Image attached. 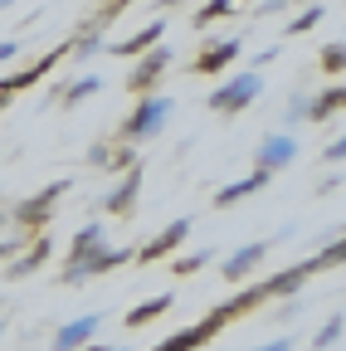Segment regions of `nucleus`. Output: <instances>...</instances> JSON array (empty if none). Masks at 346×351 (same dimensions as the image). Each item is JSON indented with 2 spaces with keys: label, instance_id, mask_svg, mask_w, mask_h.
Listing matches in <instances>:
<instances>
[{
  "label": "nucleus",
  "instance_id": "1",
  "mask_svg": "<svg viewBox=\"0 0 346 351\" xmlns=\"http://www.w3.org/2000/svg\"><path fill=\"white\" fill-rule=\"evenodd\" d=\"M122 263H132V249H112L103 219H88V225L73 234V244H69V258H64V269H59V283L83 288V283H93L98 274L122 269Z\"/></svg>",
  "mask_w": 346,
  "mask_h": 351
},
{
  "label": "nucleus",
  "instance_id": "2",
  "mask_svg": "<svg viewBox=\"0 0 346 351\" xmlns=\"http://www.w3.org/2000/svg\"><path fill=\"white\" fill-rule=\"evenodd\" d=\"M171 112H176V103H171L166 93H142L137 98V108L127 112V122H122V142H156L161 132L171 127Z\"/></svg>",
  "mask_w": 346,
  "mask_h": 351
},
{
  "label": "nucleus",
  "instance_id": "3",
  "mask_svg": "<svg viewBox=\"0 0 346 351\" xmlns=\"http://www.w3.org/2000/svg\"><path fill=\"white\" fill-rule=\"evenodd\" d=\"M73 181H49L45 191H34V195H25V200H15L5 215H10V225L29 239V234H39V230H49V219H54V205L64 200V191H69Z\"/></svg>",
  "mask_w": 346,
  "mask_h": 351
},
{
  "label": "nucleus",
  "instance_id": "4",
  "mask_svg": "<svg viewBox=\"0 0 346 351\" xmlns=\"http://www.w3.org/2000/svg\"><path fill=\"white\" fill-rule=\"evenodd\" d=\"M258 93H264V73H258V69H239V73H230V78L205 98V108H210V112H220V117H234V112L254 108Z\"/></svg>",
  "mask_w": 346,
  "mask_h": 351
},
{
  "label": "nucleus",
  "instance_id": "5",
  "mask_svg": "<svg viewBox=\"0 0 346 351\" xmlns=\"http://www.w3.org/2000/svg\"><path fill=\"white\" fill-rule=\"evenodd\" d=\"M171 64H176V54L166 49V44H151V49H142L137 54V64L127 69V93H156L161 88V78L171 73Z\"/></svg>",
  "mask_w": 346,
  "mask_h": 351
},
{
  "label": "nucleus",
  "instance_id": "6",
  "mask_svg": "<svg viewBox=\"0 0 346 351\" xmlns=\"http://www.w3.org/2000/svg\"><path fill=\"white\" fill-rule=\"evenodd\" d=\"M142 181H147V166L137 161V166H127V171H117L112 176V191L103 195V210L112 215V219H127L137 210V200H142Z\"/></svg>",
  "mask_w": 346,
  "mask_h": 351
},
{
  "label": "nucleus",
  "instance_id": "7",
  "mask_svg": "<svg viewBox=\"0 0 346 351\" xmlns=\"http://www.w3.org/2000/svg\"><path fill=\"white\" fill-rule=\"evenodd\" d=\"M64 54H69V49L59 44V49H49V54H39L34 64L15 69V73H0V93H5V98H15V93H25V88H34L39 78H49V73H54V64H59Z\"/></svg>",
  "mask_w": 346,
  "mask_h": 351
},
{
  "label": "nucleus",
  "instance_id": "8",
  "mask_svg": "<svg viewBox=\"0 0 346 351\" xmlns=\"http://www.w3.org/2000/svg\"><path fill=\"white\" fill-rule=\"evenodd\" d=\"M190 225L195 219L190 215H181V219H171V225L161 230V234H151L137 254H132V263H156V258H166V254H176L181 244H186V234H190Z\"/></svg>",
  "mask_w": 346,
  "mask_h": 351
},
{
  "label": "nucleus",
  "instance_id": "9",
  "mask_svg": "<svg viewBox=\"0 0 346 351\" xmlns=\"http://www.w3.org/2000/svg\"><path fill=\"white\" fill-rule=\"evenodd\" d=\"M239 54H244V39H239V34H225V39H210L205 49L195 54L190 69H195V73H225Z\"/></svg>",
  "mask_w": 346,
  "mask_h": 351
},
{
  "label": "nucleus",
  "instance_id": "10",
  "mask_svg": "<svg viewBox=\"0 0 346 351\" xmlns=\"http://www.w3.org/2000/svg\"><path fill=\"white\" fill-rule=\"evenodd\" d=\"M269 258V239H254V244H239L230 258H220V274L225 283H244L249 274H258V263Z\"/></svg>",
  "mask_w": 346,
  "mask_h": 351
},
{
  "label": "nucleus",
  "instance_id": "11",
  "mask_svg": "<svg viewBox=\"0 0 346 351\" xmlns=\"http://www.w3.org/2000/svg\"><path fill=\"white\" fill-rule=\"evenodd\" d=\"M297 161V142L288 137V132H273V137H264L258 142V152H254V166H264V171H288Z\"/></svg>",
  "mask_w": 346,
  "mask_h": 351
},
{
  "label": "nucleus",
  "instance_id": "12",
  "mask_svg": "<svg viewBox=\"0 0 346 351\" xmlns=\"http://www.w3.org/2000/svg\"><path fill=\"white\" fill-rule=\"evenodd\" d=\"M269 181H273V171L254 166V171L244 176V181H234V186H220V191H214V205L230 210V205H239V200H249V195H258V191H269Z\"/></svg>",
  "mask_w": 346,
  "mask_h": 351
},
{
  "label": "nucleus",
  "instance_id": "13",
  "mask_svg": "<svg viewBox=\"0 0 346 351\" xmlns=\"http://www.w3.org/2000/svg\"><path fill=\"white\" fill-rule=\"evenodd\" d=\"M98 327H103V317H93V313H88V317H73V322H64V327H59V332L49 337V346H54V351H73V346H88V341L98 337Z\"/></svg>",
  "mask_w": 346,
  "mask_h": 351
},
{
  "label": "nucleus",
  "instance_id": "14",
  "mask_svg": "<svg viewBox=\"0 0 346 351\" xmlns=\"http://www.w3.org/2000/svg\"><path fill=\"white\" fill-rule=\"evenodd\" d=\"M214 332H220V322L205 313L200 322H190V327H181V332H171V337L161 341V351H195V346H205Z\"/></svg>",
  "mask_w": 346,
  "mask_h": 351
},
{
  "label": "nucleus",
  "instance_id": "15",
  "mask_svg": "<svg viewBox=\"0 0 346 351\" xmlns=\"http://www.w3.org/2000/svg\"><path fill=\"white\" fill-rule=\"evenodd\" d=\"M161 39H166V20H151V25H142L137 34H127V39L108 44V49H112L117 59H137L142 49H151V44H161Z\"/></svg>",
  "mask_w": 346,
  "mask_h": 351
},
{
  "label": "nucleus",
  "instance_id": "16",
  "mask_svg": "<svg viewBox=\"0 0 346 351\" xmlns=\"http://www.w3.org/2000/svg\"><path fill=\"white\" fill-rule=\"evenodd\" d=\"M346 108V88L341 83H332L327 93H317V98H308V108H302V122L308 127H317V122H327V117H336Z\"/></svg>",
  "mask_w": 346,
  "mask_h": 351
},
{
  "label": "nucleus",
  "instance_id": "17",
  "mask_svg": "<svg viewBox=\"0 0 346 351\" xmlns=\"http://www.w3.org/2000/svg\"><path fill=\"white\" fill-rule=\"evenodd\" d=\"M93 93H103V78L98 73H83V78H73V83H64V88H54V108H78L83 98H93Z\"/></svg>",
  "mask_w": 346,
  "mask_h": 351
},
{
  "label": "nucleus",
  "instance_id": "18",
  "mask_svg": "<svg viewBox=\"0 0 346 351\" xmlns=\"http://www.w3.org/2000/svg\"><path fill=\"white\" fill-rule=\"evenodd\" d=\"M171 307H176V293H161V298H147V302H137V307H127V327H147V322H156V317H166L171 313Z\"/></svg>",
  "mask_w": 346,
  "mask_h": 351
},
{
  "label": "nucleus",
  "instance_id": "19",
  "mask_svg": "<svg viewBox=\"0 0 346 351\" xmlns=\"http://www.w3.org/2000/svg\"><path fill=\"white\" fill-rule=\"evenodd\" d=\"M64 49H69L73 59H88V54H98V49H103V25H93V20H88V25H78V29L64 39Z\"/></svg>",
  "mask_w": 346,
  "mask_h": 351
},
{
  "label": "nucleus",
  "instance_id": "20",
  "mask_svg": "<svg viewBox=\"0 0 346 351\" xmlns=\"http://www.w3.org/2000/svg\"><path fill=\"white\" fill-rule=\"evenodd\" d=\"M142 156H137V142H108V161H103V171L108 176H117V171H127V166H137Z\"/></svg>",
  "mask_w": 346,
  "mask_h": 351
},
{
  "label": "nucleus",
  "instance_id": "21",
  "mask_svg": "<svg viewBox=\"0 0 346 351\" xmlns=\"http://www.w3.org/2000/svg\"><path fill=\"white\" fill-rule=\"evenodd\" d=\"M317 25H322V5H317V0H302V10L283 25V34L297 39V34H308V29H317Z\"/></svg>",
  "mask_w": 346,
  "mask_h": 351
},
{
  "label": "nucleus",
  "instance_id": "22",
  "mask_svg": "<svg viewBox=\"0 0 346 351\" xmlns=\"http://www.w3.org/2000/svg\"><path fill=\"white\" fill-rule=\"evenodd\" d=\"M234 5H244V0H205V5L190 15V29H205V25H214V20L234 15Z\"/></svg>",
  "mask_w": 346,
  "mask_h": 351
},
{
  "label": "nucleus",
  "instance_id": "23",
  "mask_svg": "<svg viewBox=\"0 0 346 351\" xmlns=\"http://www.w3.org/2000/svg\"><path fill=\"white\" fill-rule=\"evenodd\" d=\"M341 332H346V317L332 313V317L322 322V332L312 337V351H332V346H341Z\"/></svg>",
  "mask_w": 346,
  "mask_h": 351
},
{
  "label": "nucleus",
  "instance_id": "24",
  "mask_svg": "<svg viewBox=\"0 0 346 351\" xmlns=\"http://www.w3.org/2000/svg\"><path fill=\"white\" fill-rule=\"evenodd\" d=\"M210 258H220L214 249H195V254H186V258H171V274H181V278H190V274H200Z\"/></svg>",
  "mask_w": 346,
  "mask_h": 351
},
{
  "label": "nucleus",
  "instance_id": "25",
  "mask_svg": "<svg viewBox=\"0 0 346 351\" xmlns=\"http://www.w3.org/2000/svg\"><path fill=\"white\" fill-rule=\"evenodd\" d=\"M317 64H322V73H332V78H336V73L346 69V44H341V39L322 44V54H317Z\"/></svg>",
  "mask_w": 346,
  "mask_h": 351
},
{
  "label": "nucleus",
  "instance_id": "26",
  "mask_svg": "<svg viewBox=\"0 0 346 351\" xmlns=\"http://www.w3.org/2000/svg\"><path fill=\"white\" fill-rule=\"evenodd\" d=\"M127 5H132V0H103V10L93 15V25H103V29H108V25H112V15H122Z\"/></svg>",
  "mask_w": 346,
  "mask_h": 351
},
{
  "label": "nucleus",
  "instance_id": "27",
  "mask_svg": "<svg viewBox=\"0 0 346 351\" xmlns=\"http://www.w3.org/2000/svg\"><path fill=\"white\" fill-rule=\"evenodd\" d=\"M341 181H346V176H341V171H332V176H322V181H317V191H312V195H332Z\"/></svg>",
  "mask_w": 346,
  "mask_h": 351
},
{
  "label": "nucleus",
  "instance_id": "28",
  "mask_svg": "<svg viewBox=\"0 0 346 351\" xmlns=\"http://www.w3.org/2000/svg\"><path fill=\"white\" fill-rule=\"evenodd\" d=\"M322 156H327L332 166H341V161H346V137H336V142H332V147H327Z\"/></svg>",
  "mask_w": 346,
  "mask_h": 351
},
{
  "label": "nucleus",
  "instance_id": "29",
  "mask_svg": "<svg viewBox=\"0 0 346 351\" xmlns=\"http://www.w3.org/2000/svg\"><path fill=\"white\" fill-rule=\"evenodd\" d=\"M278 10H288V0H258V20H269V15H278Z\"/></svg>",
  "mask_w": 346,
  "mask_h": 351
},
{
  "label": "nucleus",
  "instance_id": "30",
  "mask_svg": "<svg viewBox=\"0 0 346 351\" xmlns=\"http://www.w3.org/2000/svg\"><path fill=\"white\" fill-rule=\"evenodd\" d=\"M103 161H108V142H93V147H88V166L103 171Z\"/></svg>",
  "mask_w": 346,
  "mask_h": 351
},
{
  "label": "nucleus",
  "instance_id": "31",
  "mask_svg": "<svg viewBox=\"0 0 346 351\" xmlns=\"http://www.w3.org/2000/svg\"><path fill=\"white\" fill-rule=\"evenodd\" d=\"M20 244H25V239H10V234H0V263H5V258H10Z\"/></svg>",
  "mask_w": 346,
  "mask_h": 351
},
{
  "label": "nucleus",
  "instance_id": "32",
  "mask_svg": "<svg viewBox=\"0 0 346 351\" xmlns=\"http://www.w3.org/2000/svg\"><path fill=\"white\" fill-rule=\"evenodd\" d=\"M15 54H20V44H15V39H0V64H10Z\"/></svg>",
  "mask_w": 346,
  "mask_h": 351
},
{
  "label": "nucleus",
  "instance_id": "33",
  "mask_svg": "<svg viewBox=\"0 0 346 351\" xmlns=\"http://www.w3.org/2000/svg\"><path fill=\"white\" fill-rule=\"evenodd\" d=\"M302 108H308V98H293V108H288V122H302Z\"/></svg>",
  "mask_w": 346,
  "mask_h": 351
},
{
  "label": "nucleus",
  "instance_id": "34",
  "mask_svg": "<svg viewBox=\"0 0 346 351\" xmlns=\"http://www.w3.org/2000/svg\"><path fill=\"white\" fill-rule=\"evenodd\" d=\"M5 225H10V215H5V210H0V234H5Z\"/></svg>",
  "mask_w": 346,
  "mask_h": 351
},
{
  "label": "nucleus",
  "instance_id": "35",
  "mask_svg": "<svg viewBox=\"0 0 346 351\" xmlns=\"http://www.w3.org/2000/svg\"><path fill=\"white\" fill-rule=\"evenodd\" d=\"M156 5H161V10H171V5H181V0H156Z\"/></svg>",
  "mask_w": 346,
  "mask_h": 351
},
{
  "label": "nucleus",
  "instance_id": "36",
  "mask_svg": "<svg viewBox=\"0 0 346 351\" xmlns=\"http://www.w3.org/2000/svg\"><path fill=\"white\" fill-rule=\"evenodd\" d=\"M10 5H20V0H0V10H10Z\"/></svg>",
  "mask_w": 346,
  "mask_h": 351
},
{
  "label": "nucleus",
  "instance_id": "37",
  "mask_svg": "<svg viewBox=\"0 0 346 351\" xmlns=\"http://www.w3.org/2000/svg\"><path fill=\"white\" fill-rule=\"evenodd\" d=\"M5 108H10V98H5V93H0V112H5Z\"/></svg>",
  "mask_w": 346,
  "mask_h": 351
},
{
  "label": "nucleus",
  "instance_id": "38",
  "mask_svg": "<svg viewBox=\"0 0 346 351\" xmlns=\"http://www.w3.org/2000/svg\"><path fill=\"white\" fill-rule=\"evenodd\" d=\"M0 341H5V322H0Z\"/></svg>",
  "mask_w": 346,
  "mask_h": 351
},
{
  "label": "nucleus",
  "instance_id": "39",
  "mask_svg": "<svg viewBox=\"0 0 346 351\" xmlns=\"http://www.w3.org/2000/svg\"><path fill=\"white\" fill-rule=\"evenodd\" d=\"M288 5H302V0H288Z\"/></svg>",
  "mask_w": 346,
  "mask_h": 351
}]
</instances>
